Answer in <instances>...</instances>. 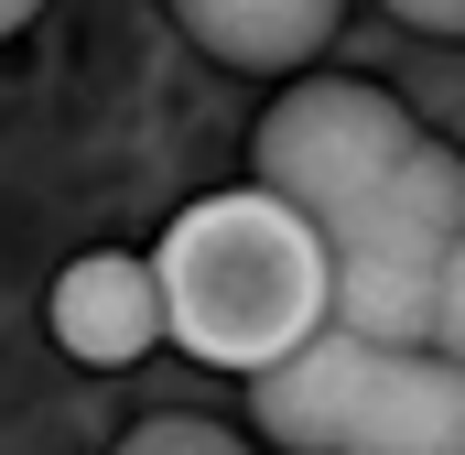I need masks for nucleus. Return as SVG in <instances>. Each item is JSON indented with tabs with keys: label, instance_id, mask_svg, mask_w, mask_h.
I'll return each mask as SVG.
<instances>
[{
	"label": "nucleus",
	"instance_id": "obj_1",
	"mask_svg": "<svg viewBox=\"0 0 465 455\" xmlns=\"http://www.w3.org/2000/svg\"><path fill=\"white\" fill-rule=\"evenodd\" d=\"M152 282H163V337L206 369H271L336 315V260H325V228L303 207H282L271 185H228V196H195L184 217L163 228L152 249Z\"/></svg>",
	"mask_w": 465,
	"mask_h": 455
},
{
	"label": "nucleus",
	"instance_id": "obj_2",
	"mask_svg": "<svg viewBox=\"0 0 465 455\" xmlns=\"http://www.w3.org/2000/svg\"><path fill=\"white\" fill-rule=\"evenodd\" d=\"M249 412L292 455H465V358L325 315L292 358L249 369Z\"/></svg>",
	"mask_w": 465,
	"mask_h": 455
},
{
	"label": "nucleus",
	"instance_id": "obj_3",
	"mask_svg": "<svg viewBox=\"0 0 465 455\" xmlns=\"http://www.w3.org/2000/svg\"><path fill=\"white\" fill-rule=\"evenodd\" d=\"M455 238H465V152L411 141L347 217L325 228V260H336V326L433 347V282H444Z\"/></svg>",
	"mask_w": 465,
	"mask_h": 455
},
{
	"label": "nucleus",
	"instance_id": "obj_4",
	"mask_svg": "<svg viewBox=\"0 0 465 455\" xmlns=\"http://www.w3.org/2000/svg\"><path fill=\"white\" fill-rule=\"evenodd\" d=\"M411 141L422 130H411V109L390 87H368V76H292L271 98V119H260V174L249 185H271L282 207H303L314 228H336Z\"/></svg>",
	"mask_w": 465,
	"mask_h": 455
},
{
	"label": "nucleus",
	"instance_id": "obj_5",
	"mask_svg": "<svg viewBox=\"0 0 465 455\" xmlns=\"http://www.w3.org/2000/svg\"><path fill=\"white\" fill-rule=\"evenodd\" d=\"M54 347L76 369H130L163 347V282H152V249H87L54 271Z\"/></svg>",
	"mask_w": 465,
	"mask_h": 455
},
{
	"label": "nucleus",
	"instance_id": "obj_6",
	"mask_svg": "<svg viewBox=\"0 0 465 455\" xmlns=\"http://www.w3.org/2000/svg\"><path fill=\"white\" fill-rule=\"evenodd\" d=\"M336 11L347 0H173V22L238 76H303L336 44Z\"/></svg>",
	"mask_w": 465,
	"mask_h": 455
},
{
	"label": "nucleus",
	"instance_id": "obj_7",
	"mask_svg": "<svg viewBox=\"0 0 465 455\" xmlns=\"http://www.w3.org/2000/svg\"><path fill=\"white\" fill-rule=\"evenodd\" d=\"M119 455H249V445H238L228 423H195V412H163V423H141V434H130Z\"/></svg>",
	"mask_w": 465,
	"mask_h": 455
},
{
	"label": "nucleus",
	"instance_id": "obj_8",
	"mask_svg": "<svg viewBox=\"0 0 465 455\" xmlns=\"http://www.w3.org/2000/svg\"><path fill=\"white\" fill-rule=\"evenodd\" d=\"M433 347L465 358V238H455V260H444V282H433Z\"/></svg>",
	"mask_w": 465,
	"mask_h": 455
},
{
	"label": "nucleus",
	"instance_id": "obj_9",
	"mask_svg": "<svg viewBox=\"0 0 465 455\" xmlns=\"http://www.w3.org/2000/svg\"><path fill=\"white\" fill-rule=\"evenodd\" d=\"M411 33H465V0H390Z\"/></svg>",
	"mask_w": 465,
	"mask_h": 455
},
{
	"label": "nucleus",
	"instance_id": "obj_10",
	"mask_svg": "<svg viewBox=\"0 0 465 455\" xmlns=\"http://www.w3.org/2000/svg\"><path fill=\"white\" fill-rule=\"evenodd\" d=\"M33 11H44V0H0V33H22V22H33Z\"/></svg>",
	"mask_w": 465,
	"mask_h": 455
}]
</instances>
